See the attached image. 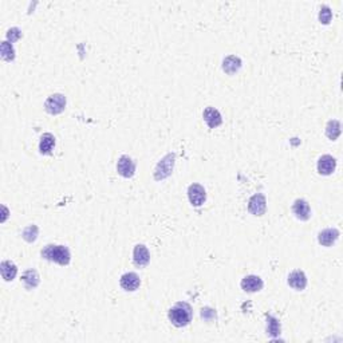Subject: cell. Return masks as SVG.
<instances>
[{"instance_id":"cell-1","label":"cell","mask_w":343,"mask_h":343,"mask_svg":"<svg viewBox=\"0 0 343 343\" xmlns=\"http://www.w3.org/2000/svg\"><path fill=\"white\" fill-rule=\"evenodd\" d=\"M168 318L176 327H185L192 322L193 310L191 304H188L187 302H179L169 310Z\"/></svg>"},{"instance_id":"cell-2","label":"cell","mask_w":343,"mask_h":343,"mask_svg":"<svg viewBox=\"0 0 343 343\" xmlns=\"http://www.w3.org/2000/svg\"><path fill=\"white\" fill-rule=\"evenodd\" d=\"M42 258L48 262L59 264V266H67L71 260L70 249L66 245H55V244H48L40 252Z\"/></svg>"},{"instance_id":"cell-3","label":"cell","mask_w":343,"mask_h":343,"mask_svg":"<svg viewBox=\"0 0 343 343\" xmlns=\"http://www.w3.org/2000/svg\"><path fill=\"white\" fill-rule=\"evenodd\" d=\"M175 158H176L175 153H169V154H166V156H165L162 160H160V162L156 165V169H154V179H156L157 181L166 179V177H169V176L172 175L173 168H175Z\"/></svg>"},{"instance_id":"cell-4","label":"cell","mask_w":343,"mask_h":343,"mask_svg":"<svg viewBox=\"0 0 343 343\" xmlns=\"http://www.w3.org/2000/svg\"><path fill=\"white\" fill-rule=\"evenodd\" d=\"M44 109L51 116L60 114L66 109V97L63 94H59V93L52 94L44 102Z\"/></svg>"},{"instance_id":"cell-5","label":"cell","mask_w":343,"mask_h":343,"mask_svg":"<svg viewBox=\"0 0 343 343\" xmlns=\"http://www.w3.org/2000/svg\"><path fill=\"white\" fill-rule=\"evenodd\" d=\"M267 209V200L263 193H256L248 201V211L253 216H263Z\"/></svg>"},{"instance_id":"cell-6","label":"cell","mask_w":343,"mask_h":343,"mask_svg":"<svg viewBox=\"0 0 343 343\" xmlns=\"http://www.w3.org/2000/svg\"><path fill=\"white\" fill-rule=\"evenodd\" d=\"M188 197L193 207H201L207 200V192L203 185L200 184H192L188 188Z\"/></svg>"},{"instance_id":"cell-7","label":"cell","mask_w":343,"mask_h":343,"mask_svg":"<svg viewBox=\"0 0 343 343\" xmlns=\"http://www.w3.org/2000/svg\"><path fill=\"white\" fill-rule=\"evenodd\" d=\"M117 172L125 179H130L136 173V162L129 156H121L117 162Z\"/></svg>"},{"instance_id":"cell-8","label":"cell","mask_w":343,"mask_h":343,"mask_svg":"<svg viewBox=\"0 0 343 343\" xmlns=\"http://www.w3.org/2000/svg\"><path fill=\"white\" fill-rule=\"evenodd\" d=\"M149 262H150V253L148 248L144 244H137L133 249V263L141 268L148 266Z\"/></svg>"},{"instance_id":"cell-9","label":"cell","mask_w":343,"mask_h":343,"mask_svg":"<svg viewBox=\"0 0 343 343\" xmlns=\"http://www.w3.org/2000/svg\"><path fill=\"white\" fill-rule=\"evenodd\" d=\"M240 286L243 288V291L248 292V294H253V292L260 291V290L263 288L264 283L263 280H262V278H259V276L248 275L245 276V278H243Z\"/></svg>"},{"instance_id":"cell-10","label":"cell","mask_w":343,"mask_h":343,"mask_svg":"<svg viewBox=\"0 0 343 343\" xmlns=\"http://www.w3.org/2000/svg\"><path fill=\"white\" fill-rule=\"evenodd\" d=\"M292 212L296 216V219L302 220V221H307L311 216V209H310V204L303 199H298L292 204Z\"/></svg>"},{"instance_id":"cell-11","label":"cell","mask_w":343,"mask_h":343,"mask_svg":"<svg viewBox=\"0 0 343 343\" xmlns=\"http://www.w3.org/2000/svg\"><path fill=\"white\" fill-rule=\"evenodd\" d=\"M120 284L125 291H136V290H138L141 284L140 276L137 275L136 272H126V274L121 276Z\"/></svg>"},{"instance_id":"cell-12","label":"cell","mask_w":343,"mask_h":343,"mask_svg":"<svg viewBox=\"0 0 343 343\" xmlns=\"http://www.w3.org/2000/svg\"><path fill=\"white\" fill-rule=\"evenodd\" d=\"M339 237V231L336 228H326L318 233V241L323 247H331Z\"/></svg>"},{"instance_id":"cell-13","label":"cell","mask_w":343,"mask_h":343,"mask_svg":"<svg viewBox=\"0 0 343 343\" xmlns=\"http://www.w3.org/2000/svg\"><path fill=\"white\" fill-rule=\"evenodd\" d=\"M336 168V160L330 154H323L318 160V172L323 176H330Z\"/></svg>"},{"instance_id":"cell-14","label":"cell","mask_w":343,"mask_h":343,"mask_svg":"<svg viewBox=\"0 0 343 343\" xmlns=\"http://www.w3.org/2000/svg\"><path fill=\"white\" fill-rule=\"evenodd\" d=\"M288 284L290 287H292L296 291H302L307 286V278H306V274L300 270H296V271H292L290 275H288Z\"/></svg>"},{"instance_id":"cell-15","label":"cell","mask_w":343,"mask_h":343,"mask_svg":"<svg viewBox=\"0 0 343 343\" xmlns=\"http://www.w3.org/2000/svg\"><path fill=\"white\" fill-rule=\"evenodd\" d=\"M203 118L211 129L217 128V126H220L221 122H223V118H221V114H220L219 110L215 108H212V106H209V108H207L204 110Z\"/></svg>"},{"instance_id":"cell-16","label":"cell","mask_w":343,"mask_h":343,"mask_svg":"<svg viewBox=\"0 0 343 343\" xmlns=\"http://www.w3.org/2000/svg\"><path fill=\"white\" fill-rule=\"evenodd\" d=\"M22 282H23L24 287L27 290H34V288L38 287V284L40 282L39 274H38L36 270H27L22 275Z\"/></svg>"},{"instance_id":"cell-17","label":"cell","mask_w":343,"mask_h":343,"mask_svg":"<svg viewBox=\"0 0 343 343\" xmlns=\"http://www.w3.org/2000/svg\"><path fill=\"white\" fill-rule=\"evenodd\" d=\"M240 67H241V59H240L239 56L228 55L227 58H224L223 70L227 72V74H229V75L239 71Z\"/></svg>"},{"instance_id":"cell-18","label":"cell","mask_w":343,"mask_h":343,"mask_svg":"<svg viewBox=\"0 0 343 343\" xmlns=\"http://www.w3.org/2000/svg\"><path fill=\"white\" fill-rule=\"evenodd\" d=\"M0 272H2V276L6 282H12L18 274V268L11 260H3L0 264Z\"/></svg>"},{"instance_id":"cell-19","label":"cell","mask_w":343,"mask_h":343,"mask_svg":"<svg viewBox=\"0 0 343 343\" xmlns=\"http://www.w3.org/2000/svg\"><path fill=\"white\" fill-rule=\"evenodd\" d=\"M55 146V137L52 136L51 133H44L43 136L40 137L39 142V150L42 154H51L52 149Z\"/></svg>"},{"instance_id":"cell-20","label":"cell","mask_w":343,"mask_h":343,"mask_svg":"<svg viewBox=\"0 0 343 343\" xmlns=\"http://www.w3.org/2000/svg\"><path fill=\"white\" fill-rule=\"evenodd\" d=\"M342 133V126L338 120H330L326 125V136L331 141H335Z\"/></svg>"},{"instance_id":"cell-21","label":"cell","mask_w":343,"mask_h":343,"mask_svg":"<svg viewBox=\"0 0 343 343\" xmlns=\"http://www.w3.org/2000/svg\"><path fill=\"white\" fill-rule=\"evenodd\" d=\"M0 52H2V58L7 62H11V60L15 59V50L12 47V44L7 40L2 42V46H0Z\"/></svg>"},{"instance_id":"cell-22","label":"cell","mask_w":343,"mask_h":343,"mask_svg":"<svg viewBox=\"0 0 343 343\" xmlns=\"http://www.w3.org/2000/svg\"><path fill=\"white\" fill-rule=\"evenodd\" d=\"M267 334L271 336H278L280 334V322L275 316L267 315Z\"/></svg>"},{"instance_id":"cell-23","label":"cell","mask_w":343,"mask_h":343,"mask_svg":"<svg viewBox=\"0 0 343 343\" xmlns=\"http://www.w3.org/2000/svg\"><path fill=\"white\" fill-rule=\"evenodd\" d=\"M38 232H39V229H38L36 225H28L27 228H24V231L22 235H23V239L26 240V241L32 243V241H35L36 237H38Z\"/></svg>"},{"instance_id":"cell-24","label":"cell","mask_w":343,"mask_h":343,"mask_svg":"<svg viewBox=\"0 0 343 343\" xmlns=\"http://www.w3.org/2000/svg\"><path fill=\"white\" fill-rule=\"evenodd\" d=\"M331 19H332L331 8L324 4V6H322V7H320V10H319V20H320V23L328 24V23H330V22H331Z\"/></svg>"},{"instance_id":"cell-25","label":"cell","mask_w":343,"mask_h":343,"mask_svg":"<svg viewBox=\"0 0 343 343\" xmlns=\"http://www.w3.org/2000/svg\"><path fill=\"white\" fill-rule=\"evenodd\" d=\"M20 36H22V32H20V30L18 27H12L7 31V39L10 43H14L15 40L19 39Z\"/></svg>"}]
</instances>
